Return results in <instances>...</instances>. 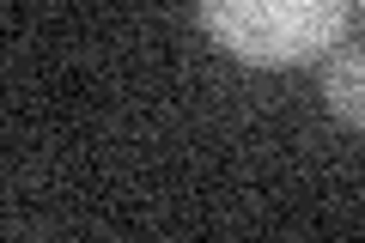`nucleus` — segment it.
Instances as JSON below:
<instances>
[{"label": "nucleus", "instance_id": "2", "mask_svg": "<svg viewBox=\"0 0 365 243\" xmlns=\"http://www.w3.org/2000/svg\"><path fill=\"white\" fill-rule=\"evenodd\" d=\"M323 98H329V110H335L347 128H365V49H347V55L329 61Z\"/></svg>", "mask_w": 365, "mask_h": 243}, {"label": "nucleus", "instance_id": "1", "mask_svg": "<svg viewBox=\"0 0 365 243\" xmlns=\"http://www.w3.org/2000/svg\"><path fill=\"white\" fill-rule=\"evenodd\" d=\"M201 25L250 67H292L341 37L347 0H201Z\"/></svg>", "mask_w": 365, "mask_h": 243}]
</instances>
